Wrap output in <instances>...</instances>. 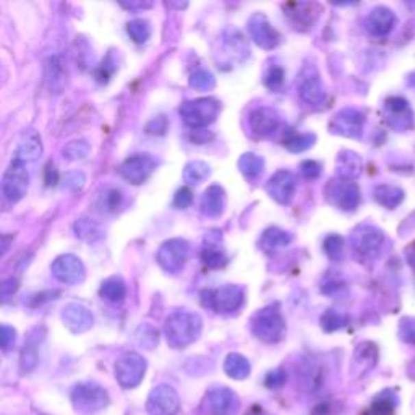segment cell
Wrapping results in <instances>:
<instances>
[{
    "label": "cell",
    "mask_w": 415,
    "mask_h": 415,
    "mask_svg": "<svg viewBox=\"0 0 415 415\" xmlns=\"http://www.w3.org/2000/svg\"><path fill=\"white\" fill-rule=\"evenodd\" d=\"M203 321L192 312H174L166 318L164 336L171 347L184 349L200 338Z\"/></svg>",
    "instance_id": "6da1fadb"
},
{
    "label": "cell",
    "mask_w": 415,
    "mask_h": 415,
    "mask_svg": "<svg viewBox=\"0 0 415 415\" xmlns=\"http://www.w3.org/2000/svg\"><path fill=\"white\" fill-rule=\"evenodd\" d=\"M251 333L260 341L268 344L281 341L286 333V321L276 303L264 307L255 313L253 318H251Z\"/></svg>",
    "instance_id": "7a4b0ae2"
},
{
    "label": "cell",
    "mask_w": 415,
    "mask_h": 415,
    "mask_svg": "<svg viewBox=\"0 0 415 415\" xmlns=\"http://www.w3.org/2000/svg\"><path fill=\"white\" fill-rule=\"evenodd\" d=\"M203 305L211 308L221 315H232L238 312L245 302V290L242 286L224 284L213 290L201 294Z\"/></svg>",
    "instance_id": "3957f363"
},
{
    "label": "cell",
    "mask_w": 415,
    "mask_h": 415,
    "mask_svg": "<svg viewBox=\"0 0 415 415\" xmlns=\"http://www.w3.org/2000/svg\"><path fill=\"white\" fill-rule=\"evenodd\" d=\"M221 112V103L214 98H200L185 101L180 105L179 114L182 121L192 129H205L213 123Z\"/></svg>",
    "instance_id": "277c9868"
},
{
    "label": "cell",
    "mask_w": 415,
    "mask_h": 415,
    "mask_svg": "<svg viewBox=\"0 0 415 415\" xmlns=\"http://www.w3.org/2000/svg\"><path fill=\"white\" fill-rule=\"evenodd\" d=\"M72 404L81 415H92L109 405V394L98 383H79L72 391Z\"/></svg>",
    "instance_id": "5b68a950"
},
{
    "label": "cell",
    "mask_w": 415,
    "mask_h": 415,
    "mask_svg": "<svg viewBox=\"0 0 415 415\" xmlns=\"http://www.w3.org/2000/svg\"><path fill=\"white\" fill-rule=\"evenodd\" d=\"M29 174L26 164L13 159L8 169L3 172L2 177V193L10 203H18L25 198L28 192Z\"/></svg>",
    "instance_id": "8992f818"
},
{
    "label": "cell",
    "mask_w": 415,
    "mask_h": 415,
    "mask_svg": "<svg viewBox=\"0 0 415 415\" xmlns=\"http://www.w3.org/2000/svg\"><path fill=\"white\" fill-rule=\"evenodd\" d=\"M144 373H147V360L135 352L122 355L116 362V379L125 390L138 386L144 378Z\"/></svg>",
    "instance_id": "52a82bcc"
},
{
    "label": "cell",
    "mask_w": 415,
    "mask_h": 415,
    "mask_svg": "<svg viewBox=\"0 0 415 415\" xmlns=\"http://www.w3.org/2000/svg\"><path fill=\"white\" fill-rule=\"evenodd\" d=\"M188 242L184 238H171L159 247L158 263L164 271L171 275H177L182 271L185 262L188 258Z\"/></svg>",
    "instance_id": "ba28073f"
},
{
    "label": "cell",
    "mask_w": 415,
    "mask_h": 415,
    "mask_svg": "<svg viewBox=\"0 0 415 415\" xmlns=\"http://www.w3.org/2000/svg\"><path fill=\"white\" fill-rule=\"evenodd\" d=\"M156 169V161L151 154H135L122 162L121 175L131 185H141L151 177Z\"/></svg>",
    "instance_id": "9c48e42d"
},
{
    "label": "cell",
    "mask_w": 415,
    "mask_h": 415,
    "mask_svg": "<svg viewBox=\"0 0 415 415\" xmlns=\"http://www.w3.org/2000/svg\"><path fill=\"white\" fill-rule=\"evenodd\" d=\"M180 407L179 394L174 388L159 385L149 392L147 412L149 415H177Z\"/></svg>",
    "instance_id": "30bf717a"
},
{
    "label": "cell",
    "mask_w": 415,
    "mask_h": 415,
    "mask_svg": "<svg viewBox=\"0 0 415 415\" xmlns=\"http://www.w3.org/2000/svg\"><path fill=\"white\" fill-rule=\"evenodd\" d=\"M51 271L57 281L75 286L85 281V264L75 255H60L51 264Z\"/></svg>",
    "instance_id": "8fae6325"
},
{
    "label": "cell",
    "mask_w": 415,
    "mask_h": 415,
    "mask_svg": "<svg viewBox=\"0 0 415 415\" xmlns=\"http://www.w3.org/2000/svg\"><path fill=\"white\" fill-rule=\"evenodd\" d=\"M249 33L255 44L262 47V49L271 51L281 42V34L277 33V29L271 25V21H269L268 16L263 15V13H253V15L250 16Z\"/></svg>",
    "instance_id": "7c38bea8"
},
{
    "label": "cell",
    "mask_w": 415,
    "mask_h": 415,
    "mask_svg": "<svg viewBox=\"0 0 415 415\" xmlns=\"http://www.w3.org/2000/svg\"><path fill=\"white\" fill-rule=\"evenodd\" d=\"M299 95L308 104H321L326 99V91L315 67H305L299 75Z\"/></svg>",
    "instance_id": "4fadbf2b"
},
{
    "label": "cell",
    "mask_w": 415,
    "mask_h": 415,
    "mask_svg": "<svg viewBox=\"0 0 415 415\" xmlns=\"http://www.w3.org/2000/svg\"><path fill=\"white\" fill-rule=\"evenodd\" d=\"M46 339V328L44 326H36L28 333V336L25 339V346L21 349V357H20V366L21 372L29 373L36 368L39 364V351Z\"/></svg>",
    "instance_id": "5bb4252c"
},
{
    "label": "cell",
    "mask_w": 415,
    "mask_h": 415,
    "mask_svg": "<svg viewBox=\"0 0 415 415\" xmlns=\"http://www.w3.org/2000/svg\"><path fill=\"white\" fill-rule=\"evenodd\" d=\"M206 405L211 415H234L240 407V401L229 388H214L208 392Z\"/></svg>",
    "instance_id": "9a60e30c"
},
{
    "label": "cell",
    "mask_w": 415,
    "mask_h": 415,
    "mask_svg": "<svg viewBox=\"0 0 415 415\" xmlns=\"http://www.w3.org/2000/svg\"><path fill=\"white\" fill-rule=\"evenodd\" d=\"M62 321L72 333L79 334L91 329V326L95 325V316H92L90 308L83 305V303L72 302L62 310Z\"/></svg>",
    "instance_id": "2e32d148"
},
{
    "label": "cell",
    "mask_w": 415,
    "mask_h": 415,
    "mask_svg": "<svg viewBox=\"0 0 415 415\" xmlns=\"http://www.w3.org/2000/svg\"><path fill=\"white\" fill-rule=\"evenodd\" d=\"M201 260L208 268L219 269L226 266L227 253L223 245V236L219 231H210L205 236L201 249Z\"/></svg>",
    "instance_id": "e0dca14e"
},
{
    "label": "cell",
    "mask_w": 415,
    "mask_h": 415,
    "mask_svg": "<svg viewBox=\"0 0 415 415\" xmlns=\"http://www.w3.org/2000/svg\"><path fill=\"white\" fill-rule=\"evenodd\" d=\"M295 187H297V182H295L292 172L277 171L276 174L268 180L266 190L273 200L279 203V205H287V203H290V200H292Z\"/></svg>",
    "instance_id": "ac0fdd59"
},
{
    "label": "cell",
    "mask_w": 415,
    "mask_h": 415,
    "mask_svg": "<svg viewBox=\"0 0 415 415\" xmlns=\"http://www.w3.org/2000/svg\"><path fill=\"white\" fill-rule=\"evenodd\" d=\"M281 114L273 108H258L249 116V127L257 136H269L279 129Z\"/></svg>",
    "instance_id": "d6986e66"
},
{
    "label": "cell",
    "mask_w": 415,
    "mask_h": 415,
    "mask_svg": "<svg viewBox=\"0 0 415 415\" xmlns=\"http://www.w3.org/2000/svg\"><path fill=\"white\" fill-rule=\"evenodd\" d=\"M326 197L334 206L341 208V210H354L359 203V190L351 182L333 180L326 187Z\"/></svg>",
    "instance_id": "ffe728a7"
},
{
    "label": "cell",
    "mask_w": 415,
    "mask_h": 415,
    "mask_svg": "<svg viewBox=\"0 0 415 415\" xmlns=\"http://www.w3.org/2000/svg\"><path fill=\"white\" fill-rule=\"evenodd\" d=\"M42 154V140L36 130H26L23 136H21L18 148L15 151L16 161L28 164V162H34L41 158Z\"/></svg>",
    "instance_id": "44dd1931"
},
{
    "label": "cell",
    "mask_w": 415,
    "mask_h": 415,
    "mask_svg": "<svg viewBox=\"0 0 415 415\" xmlns=\"http://www.w3.org/2000/svg\"><path fill=\"white\" fill-rule=\"evenodd\" d=\"M201 213L208 218H218L223 214L224 208H226V192L221 185H211L205 190L201 197Z\"/></svg>",
    "instance_id": "7402d4cb"
},
{
    "label": "cell",
    "mask_w": 415,
    "mask_h": 415,
    "mask_svg": "<svg viewBox=\"0 0 415 415\" xmlns=\"http://www.w3.org/2000/svg\"><path fill=\"white\" fill-rule=\"evenodd\" d=\"M44 75H46V85L51 90V92L59 95V92L65 90V85H67V73H65L64 64H62L59 55L51 57V59L46 62V72H44Z\"/></svg>",
    "instance_id": "603a6c76"
},
{
    "label": "cell",
    "mask_w": 415,
    "mask_h": 415,
    "mask_svg": "<svg viewBox=\"0 0 415 415\" xmlns=\"http://www.w3.org/2000/svg\"><path fill=\"white\" fill-rule=\"evenodd\" d=\"M290 242H292V236L289 232L282 231L279 227H269L260 237V249L266 253H275L289 245Z\"/></svg>",
    "instance_id": "cb8c5ba5"
},
{
    "label": "cell",
    "mask_w": 415,
    "mask_h": 415,
    "mask_svg": "<svg viewBox=\"0 0 415 415\" xmlns=\"http://www.w3.org/2000/svg\"><path fill=\"white\" fill-rule=\"evenodd\" d=\"M360 129V116L354 110H342L334 116L333 122H331V130L334 134H341L346 136H354L359 134Z\"/></svg>",
    "instance_id": "d4e9b609"
},
{
    "label": "cell",
    "mask_w": 415,
    "mask_h": 415,
    "mask_svg": "<svg viewBox=\"0 0 415 415\" xmlns=\"http://www.w3.org/2000/svg\"><path fill=\"white\" fill-rule=\"evenodd\" d=\"M99 294H101V297L108 300V302H112V303L122 302L127 295L125 282H123L121 276L108 277V279L103 282V286H101Z\"/></svg>",
    "instance_id": "484cf974"
},
{
    "label": "cell",
    "mask_w": 415,
    "mask_h": 415,
    "mask_svg": "<svg viewBox=\"0 0 415 415\" xmlns=\"http://www.w3.org/2000/svg\"><path fill=\"white\" fill-rule=\"evenodd\" d=\"M224 370L234 379H245L250 375V362L244 355L232 352L226 357Z\"/></svg>",
    "instance_id": "4316f807"
},
{
    "label": "cell",
    "mask_w": 415,
    "mask_h": 415,
    "mask_svg": "<svg viewBox=\"0 0 415 415\" xmlns=\"http://www.w3.org/2000/svg\"><path fill=\"white\" fill-rule=\"evenodd\" d=\"M238 169H240V172L247 179L253 180L262 175V172L264 169V161L262 156H258V154L245 153L242 154L240 159H238Z\"/></svg>",
    "instance_id": "83f0119b"
},
{
    "label": "cell",
    "mask_w": 415,
    "mask_h": 415,
    "mask_svg": "<svg viewBox=\"0 0 415 415\" xmlns=\"http://www.w3.org/2000/svg\"><path fill=\"white\" fill-rule=\"evenodd\" d=\"M211 175V167L205 161H190L184 169V180L190 185H200Z\"/></svg>",
    "instance_id": "f1b7e54d"
},
{
    "label": "cell",
    "mask_w": 415,
    "mask_h": 415,
    "mask_svg": "<svg viewBox=\"0 0 415 415\" xmlns=\"http://www.w3.org/2000/svg\"><path fill=\"white\" fill-rule=\"evenodd\" d=\"M123 201V195L117 188H105L96 200V210L99 213H114L118 210Z\"/></svg>",
    "instance_id": "f546056e"
},
{
    "label": "cell",
    "mask_w": 415,
    "mask_h": 415,
    "mask_svg": "<svg viewBox=\"0 0 415 415\" xmlns=\"http://www.w3.org/2000/svg\"><path fill=\"white\" fill-rule=\"evenodd\" d=\"M73 229H75V236L85 242H96L104 236L103 229H101L99 224H96L95 221L91 219H78L77 223H75Z\"/></svg>",
    "instance_id": "4dcf8cb0"
},
{
    "label": "cell",
    "mask_w": 415,
    "mask_h": 415,
    "mask_svg": "<svg viewBox=\"0 0 415 415\" xmlns=\"http://www.w3.org/2000/svg\"><path fill=\"white\" fill-rule=\"evenodd\" d=\"M310 10H312L310 3H289V5L284 7V12H287V16L292 20L295 28L313 23Z\"/></svg>",
    "instance_id": "1f68e13d"
},
{
    "label": "cell",
    "mask_w": 415,
    "mask_h": 415,
    "mask_svg": "<svg viewBox=\"0 0 415 415\" xmlns=\"http://www.w3.org/2000/svg\"><path fill=\"white\" fill-rule=\"evenodd\" d=\"M299 378L303 390H316L320 386V366L313 362H307V364L303 362V365L299 370Z\"/></svg>",
    "instance_id": "d6a6232c"
},
{
    "label": "cell",
    "mask_w": 415,
    "mask_h": 415,
    "mask_svg": "<svg viewBox=\"0 0 415 415\" xmlns=\"http://www.w3.org/2000/svg\"><path fill=\"white\" fill-rule=\"evenodd\" d=\"M127 33L131 38V41L136 44H144L151 38V25L149 21L143 18H136L129 21L127 25Z\"/></svg>",
    "instance_id": "836d02e7"
},
{
    "label": "cell",
    "mask_w": 415,
    "mask_h": 415,
    "mask_svg": "<svg viewBox=\"0 0 415 415\" xmlns=\"http://www.w3.org/2000/svg\"><path fill=\"white\" fill-rule=\"evenodd\" d=\"M316 136L312 134H292L284 138V147L292 153H303L313 147Z\"/></svg>",
    "instance_id": "e575fe53"
},
{
    "label": "cell",
    "mask_w": 415,
    "mask_h": 415,
    "mask_svg": "<svg viewBox=\"0 0 415 415\" xmlns=\"http://www.w3.org/2000/svg\"><path fill=\"white\" fill-rule=\"evenodd\" d=\"M338 172L342 177H355L360 172V161L354 153H342L338 158Z\"/></svg>",
    "instance_id": "d590c367"
},
{
    "label": "cell",
    "mask_w": 415,
    "mask_h": 415,
    "mask_svg": "<svg viewBox=\"0 0 415 415\" xmlns=\"http://www.w3.org/2000/svg\"><path fill=\"white\" fill-rule=\"evenodd\" d=\"M90 151H91V147L86 140L70 141V143L65 144L64 149H62L65 159H68V161H81V159L88 158Z\"/></svg>",
    "instance_id": "8d00e7d4"
},
{
    "label": "cell",
    "mask_w": 415,
    "mask_h": 415,
    "mask_svg": "<svg viewBox=\"0 0 415 415\" xmlns=\"http://www.w3.org/2000/svg\"><path fill=\"white\" fill-rule=\"evenodd\" d=\"M214 85H216V78L210 70L200 68L197 70L195 73H192V77H190V86L195 88L198 91H210L213 90Z\"/></svg>",
    "instance_id": "74e56055"
},
{
    "label": "cell",
    "mask_w": 415,
    "mask_h": 415,
    "mask_svg": "<svg viewBox=\"0 0 415 415\" xmlns=\"http://www.w3.org/2000/svg\"><path fill=\"white\" fill-rule=\"evenodd\" d=\"M346 321H347L346 315H342V313H339L336 310H328L323 316H321V326H323V329L328 331V333L342 328V326L346 325Z\"/></svg>",
    "instance_id": "f35d334b"
},
{
    "label": "cell",
    "mask_w": 415,
    "mask_h": 415,
    "mask_svg": "<svg viewBox=\"0 0 415 415\" xmlns=\"http://www.w3.org/2000/svg\"><path fill=\"white\" fill-rule=\"evenodd\" d=\"M284 68L282 67H271L266 72V75H264V85H266L269 90L276 91L279 90V88L282 86V83H284Z\"/></svg>",
    "instance_id": "ab89813d"
},
{
    "label": "cell",
    "mask_w": 415,
    "mask_h": 415,
    "mask_svg": "<svg viewBox=\"0 0 415 415\" xmlns=\"http://www.w3.org/2000/svg\"><path fill=\"white\" fill-rule=\"evenodd\" d=\"M86 184V177L83 172L79 171H72L67 172L64 177V187L72 190V192H79V190H83Z\"/></svg>",
    "instance_id": "60d3db41"
},
{
    "label": "cell",
    "mask_w": 415,
    "mask_h": 415,
    "mask_svg": "<svg viewBox=\"0 0 415 415\" xmlns=\"http://www.w3.org/2000/svg\"><path fill=\"white\" fill-rule=\"evenodd\" d=\"M138 342L143 347H154L158 344V331H154L151 326H141L138 331Z\"/></svg>",
    "instance_id": "b9f144b4"
},
{
    "label": "cell",
    "mask_w": 415,
    "mask_h": 415,
    "mask_svg": "<svg viewBox=\"0 0 415 415\" xmlns=\"http://www.w3.org/2000/svg\"><path fill=\"white\" fill-rule=\"evenodd\" d=\"M325 251L329 258L338 260L342 253V238L338 236H331L325 240Z\"/></svg>",
    "instance_id": "7bdbcfd3"
},
{
    "label": "cell",
    "mask_w": 415,
    "mask_h": 415,
    "mask_svg": "<svg viewBox=\"0 0 415 415\" xmlns=\"http://www.w3.org/2000/svg\"><path fill=\"white\" fill-rule=\"evenodd\" d=\"M16 341V331L12 328V326L8 325H2V328H0V346L5 352L10 351V349L15 346Z\"/></svg>",
    "instance_id": "ee69618b"
},
{
    "label": "cell",
    "mask_w": 415,
    "mask_h": 415,
    "mask_svg": "<svg viewBox=\"0 0 415 415\" xmlns=\"http://www.w3.org/2000/svg\"><path fill=\"white\" fill-rule=\"evenodd\" d=\"M116 62H112V55H108V59H105L103 64H101V67L98 68V72H96V78H98L99 83H108L109 78L112 77L114 72H116Z\"/></svg>",
    "instance_id": "f6af8a7d"
},
{
    "label": "cell",
    "mask_w": 415,
    "mask_h": 415,
    "mask_svg": "<svg viewBox=\"0 0 415 415\" xmlns=\"http://www.w3.org/2000/svg\"><path fill=\"white\" fill-rule=\"evenodd\" d=\"M286 372L284 370L277 368L273 370V372H269L266 375V378H264V385L268 388H271V390H277V388H281L286 383Z\"/></svg>",
    "instance_id": "bcb514c9"
},
{
    "label": "cell",
    "mask_w": 415,
    "mask_h": 415,
    "mask_svg": "<svg viewBox=\"0 0 415 415\" xmlns=\"http://www.w3.org/2000/svg\"><path fill=\"white\" fill-rule=\"evenodd\" d=\"M16 290H18V281H16L15 277H8V279L3 281L2 286H0V297H2V302L10 300Z\"/></svg>",
    "instance_id": "7dc6e473"
},
{
    "label": "cell",
    "mask_w": 415,
    "mask_h": 415,
    "mask_svg": "<svg viewBox=\"0 0 415 415\" xmlns=\"http://www.w3.org/2000/svg\"><path fill=\"white\" fill-rule=\"evenodd\" d=\"M300 172H302V175L305 179L313 180L320 175L321 166L318 164L316 161H303L302 164H300Z\"/></svg>",
    "instance_id": "c3c4849f"
},
{
    "label": "cell",
    "mask_w": 415,
    "mask_h": 415,
    "mask_svg": "<svg viewBox=\"0 0 415 415\" xmlns=\"http://www.w3.org/2000/svg\"><path fill=\"white\" fill-rule=\"evenodd\" d=\"M192 201H193L192 192L185 187L180 188L174 197V206L179 208V210H185V208H188L190 205H192Z\"/></svg>",
    "instance_id": "681fc988"
},
{
    "label": "cell",
    "mask_w": 415,
    "mask_h": 415,
    "mask_svg": "<svg viewBox=\"0 0 415 415\" xmlns=\"http://www.w3.org/2000/svg\"><path fill=\"white\" fill-rule=\"evenodd\" d=\"M46 185L47 187H54V185L59 182V172H57L55 166L49 162V164L46 166Z\"/></svg>",
    "instance_id": "f907efd6"
},
{
    "label": "cell",
    "mask_w": 415,
    "mask_h": 415,
    "mask_svg": "<svg viewBox=\"0 0 415 415\" xmlns=\"http://www.w3.org/2000/svg\"><path fill=\"white\" fill-rule=\"evenodd\" d=\"M13 240V236H2V251L0 253L5 255L8 250V245H10V242Z\"/></svg>",
    "instance_id": "816d5d0a"
},
{
    "label": "cell",
    "mask_w": 415,
    "mask_h": 415,
    "mask_svg": "<svg viewBox=\"0 0 415 415\" xmlns=\"http://www.w3.org/2000/svg\"><path fill=\"white\" fill-rule=\"evenodd\" d=\"M122 5L125 7V8H130V10H135V8H144V7H151V3H134V2H130V3H127V2H122Z\"/></svg>",
    "instance_id": "f5cc1de1"
},
{
    "label": "cell",
    "mask_w": 415,
    "mask_h": 415,
    "mask_svg": "<svg viewBox=\"0 0 415 415\" xmlns=\"http://www.w3.org/2000/svg\"><path fill=\"white\" fill-rule=\"evenodd\" d=\"M247 415H266V414H264V410L262 407H253Z\"/></svg>",
    "instance_id": "db71d44e"
}]
</instances>
